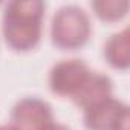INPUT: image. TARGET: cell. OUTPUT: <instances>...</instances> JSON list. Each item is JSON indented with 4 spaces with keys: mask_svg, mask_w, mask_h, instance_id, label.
Masks as SVG:
<instances>
[{
    "mask_svg": "<svg viewBox=\"0 0 130 130\" xmlns=\"http://www.w3.org/2000/svg\"><path fill=\"white\" fill-rule=\"evenodd\" d=\"M46 5L41 0H14L5 6L2 32L6 44L15 52H28L41 40Z\"/></svg>",
    "mask_w": 130,
    "mask_h": 130,
    "instance_id": "obj_1",
    "label": "cell"
},
{
    "mask_svg": "<svg viewBox=\"0 0 130 130\" xmlns=\"http://www.w3.org/2000/svg\"><path fill=\"white\" fill-rule=\"evenodd\" d=\"M92 32L90 19L84 9L69 5L60 8L51 23L52 43L63 51H75L83 47Z\"/></svg>",
    "mask_w": 130,
    "mask_h": 130,
    "instance_id": "obj_2",
    "label": "cell"
},
{
    "mask_svg": "<svg viewBox=\"0 0 130 130\" xmlns=\"http://www.w3.org/2000/svg\"><path fill=\"white\" fill-rule=\"evenodd\" d=\"M87 130H130L128 106L113 95L84 110Z\"/></svg>",
    "mask_w": 130,
    "mask_h": 130,
    "instance_id": "obj_3",
    "label": "cell"
},
{
    "mask_svg": "<svg viewBox=\"0 0 130 130\" xmlns=\"http://www.w3.org/2000/svg\"><path fill=\"white\" fill-rule=\"evenodd\" d=\"M92 71L80 58H68L54 64L49 72V89L58 96L74 98Z\"/></svg>",
    "mask_w": 130,
    "mask_h": 130,
    "instance_id": "obj_4",
    "label": "cell"
},
{
    "mask_svg": "<svg viewBox=\"0 0 130 130\" xmlns=\"http://www.w3.org/2000/svg\"><path fill=\"white\" fill-rule=\"evenodd\" d=\"M52 121V107L37 96L17 101L11 110V124L17 130H41Z\"/></svg>",
    "mask_w": 130,
    "mask_h": 130,
    "instance_id": "obj_5",
    "label": "cell"
},
{
    "mask_svg": "<svg viewBox=\"0 0 130 130\" xmlns=\"http://www.w3.org/2000/svg\"><path fill=\"white\" fill-rule=\"evenodd\" d=\"M112 90H113V83L106 74L90 72L87 80L83 83L80 90L72 98V101L80 109L86 110L87 107L112 96Z\"/></svg>",
    "mask_w": 130,
    "mask_h": 130,
    "instance_id": "obj_6",
    "label": "cell"
},
{
    "mask_svg": "<svg viewBox=\"0 0 130 130\" xmlns=\"http://www.w3.org/2000/svg\"><path fill=\"white\" fill-rule=\"evenodd\" d=\"M128 37V29L124 28L122 31L112 34L104 44V58L118 71H125L130 66Z\"/></svg>",
    "mask_w": 130,
    "mask_h": 130,
    "instance_id": "obj_7",
    "label": "cell"
},
{
    "mask_svg": "<svg viewBox=\"0 0 130 130\" xmlns=\"http://www.w3.org/2000/svg\"><path fill=\"white\" fill-rule=\"evenodd\" d=\"M95 15L103 22H119L127 15V0H96L90 3Z\"/></svg>",
    "mask_w": 130,
    "mask_h": 130,
    "instance_id": "obj_8",
    "label": "cell"
},
{
    "mask_svg": "<svg viewBox=\"0 0 130 130\" xmlns=\"http://www.w3.org/2000/svg\"><path fill=\"white\" fill-rule=\"evenodd\" d=\"M41 130H71L69 127H66V125H63V124H60V122H55V121H52L51 124H47L46 127H43Z\"/></svg>",
    "mask_w": 130,
    "mask_h": 130,
    "instance_id": "obj_9",
    "label": "cell"
},
{
    "mask_svg": "<svg viewBox=\"0 0 130 130\" xmlns=\"http://www.w3.org/2000/svg\"><path fill=\"white\" fill-rule=\"evenodd\" d=\"M0 130H17L12 124H2L0 125Z\"/></svg>",
    "mask_w": 130,
    "mask_h": 130,
    "instance_id": "obj_10",
    "label": "cell"
}]
</instances>
